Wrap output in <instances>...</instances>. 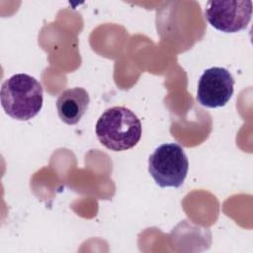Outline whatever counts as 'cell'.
Returning a JSON list of instances; mask_svg holds the SVG:
<instances>
[{
	"instance_id": "7a4b0ae2",
	"label": "cell",
	"mask_w": 253,
	"mask_h": 253,
	"mask_svg": "<svg viewBox=\"0 0 253 253\" xmlns=\"http://www.w3.org/2000/svg\"><path fill=\"white\" fill-rule=\"evenodd\" d=\"M0 101L9 117L18 121H29L42 110L43 103L42 84L26 73L12 75L1 85Z\"/></svg>"
},
{
	"instance_id": "277c9868",
	"label": "cell",
	"mask_w": 253,
	"mask_h": 253,
	"mask_svg": "<svg viewBox=\"0 0 253 253\" xmlns=\"http://www.w3.org/2000/svg\"><path fill=\"white\" fill-rule=\"evenodd\" d=\"M252 16V1L211 0L205 8V18L214 29L223 33L244 30Z\"/></svg>"
},
{
	"instance_id": "6da1fadb",
	"label": "cell",
	"mask_w": 253,
	"mask_h": 253,
	"mask_svg": "<svg viewBox=\"0 0 253 253\" xmlns=\"http://www.w3.org/2000/svg\"><path fill=\"white\" fill-rule=\"evenodd\" d=\"M98 140L108 149L124 151L140 140L142 126L137 116L128 108L116 106L106 110L95 126Z\"/></svg>"
},
{
	"instance_id": "8992f818",
	"label": "cell",
	"mask_w": 253,
	"mask_h": 253,
	"mask_svg": "<svg viewBox=\"0 0 253 253\" xmlns=\"http://www.w3.org/2000/svg\"><path fill=\"white\" fill-rule=\"evenodd\" d=\"M90 97L81 87L64 90L56 100L57 114L60 120L67 125H76L88 109Z\"/></svg>"
},
{
	"instance_id": "3957f363",
	"label": "cell",
	"mask_w": 253,
	"mask_h": 253,
	"mask_svg": "<svg viewBox=\"0 0 253 253\" xmlns=\"http://www.w3.org/2000/svg\"><path fill=\"white\" fill-rule=\"evenodd\" d=\"M189 170V160L181 145L175 142L159 145L148 158V172L161 188H179Z\"/></svg>"
},
{
	"instance_id": "5b68a950",
	"label": "cell",
	"mask_w": 253,
	"mask_h": 253,
	"mask_svg": "<svg viewBox=\"0 0 253 253\" xmlns=\"http://www.w3.org/2000/svg\"><path fill=\"white\" fill-rule=\"evenodd\" d=\"M234 78L224 67H211L201 75L197 100L207 108H219L226 105L234 91Z\"/></svg>"
}]
</instances>
